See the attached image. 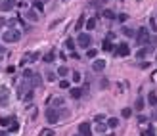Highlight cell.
<instances>
[{
	"instance_id": "1",
	"label": "cell",
	"mask_w": 157,
	"mask_h": 136,
	"mask_svg": "<svg viewBox=\"0 0 157 136\" xmlns=\"http://www.w3.org/2000/svg\"><path fill=\"white\" fill-rule=\"evenodd\" d=\"M136 42L140 46H153L155 44V39H149L148 29H138L136 31Z\"/></svg>"
},
{
	"instance_id": "2",
	"label": "cell",
	"mask_w": 157,
	"mask_h": 136,
	"mask_svg": "<svg viewBox=\"0 0 157 136\" xmlns=\"http://www.w3.org/2000/svg\"><path fill=\"white\" fill-rule=\"evenodd\" d=\"M19 39H21V31H17V29H8V31H4V35H2L4 42H17Z\"/></svg>"
},
{
	"instance_id": "3",
	"label": "cell",
	"mask_w": 157,
	"mask_h": 136,
	"mask_svg": "<svg viewBox=\"0 0 157 136\" xmlns=\"http://www.w3.org/2000/svg\"><path fill=\"white\" fill-rule=\"evenodd\" d=\"M77 44L81 46V48H86V50H88V46L92 44V39H90V35H88V33H81V35L77 37Z\"/></svg>"
},
{
	"instance_id": "4",
	"label": "cell",
	"mask_w": 157,
	"mask_h": 136,
	"mask_svg": "<svg viewBox=\"0 0 157 136\" xmlns=\"http://www.w3.org/2000/svg\"><path fill=\"white\" fill-rule=\"evenodd\" d=\"M46 119H48V123H58L60 121V113H58V109L56 107H48L46 109Z\"/></svg>"
},
{
	"instance_id": "5",
	"label": "cell",
	"mask_w": 157,
	"mask_h": 136,
	"mask_svg": "<svg viewBox=\"0 0 157 136\" xmlns=\"http://www.w3.org/2000/svg\"><path fill=\"white\" fill-rule=\"evenodd\" d=\"M115 54L121 56V58H126V56L130 54V46H128L126 42H121V44L117 46V50H115Z\"/></svg>"
},
{
	"instance_id": "6",
	"label": "cell",
	"mask_w": 157,
	"mask_h": 136,
	"mask_svg": "<svg viewBox=\"0 0 157 136\" xmlns=\"http://www.w3.org/2000/svg\"><path fill=\"white\" fill-rule=\"evenodd\" d=\"M78 134L81 136H92V128L88 123H81L78 125Z\"/></svg>"
},
{
	"instance_id": "7",
	"label": "cell",
	"mask_w": 157,
	"mask_h": 136,
	"mask_svg": "<svg viewBox=\"0 0 157 136\" xmlns=\"http://www.w3.org/2000/svg\"><path fill=\"white\" fill-rule=\"evenodd\" d=\"M152 52H153V46H144V48H140L138 52H136V58H138V60H144L146 56L152 54Z\"/></svg>"
},
{
	"instance_id": "8",
	"label": "cell",
	"mask_w": 157,
	"mask_h": 136,
	"mask_svg": "<svg viewBox=\"0 0 157 136\" xmlns=\"http://www.w3.org/2000/svg\"><path fill=\"white\" fill-rule=\"evenodd\" d=\"M8 102H10V94H8V90L6 88H0V105H8Z\"/></svg>"
},
{
	"instance_id": "9",
	"label": "cell",
	"mask_w": 157,
	"mask_h": 136,
	"mask_svg": "<svg viewBox=\"0 0 157 136\" xmlns=\"http://www.w3.org/2000/svg\"><path fill=\"white\" fill-rule=\"evenodd\" d=\"M13 6H16V0H4V2H0V10L10 12V10H13Z\"/></svg>"
},
{
	"instance_id": "10",
	"label": "cell",
	"mask_w": 157,
	"mask_h": 136,
	"mask_svg": "<svg viewBox=\"0 0 157 136\" xmlns=\"http://www.w3.org/2000/svg\"><path fill=\"white\" fill-rule=\"evenodd\" d=\"M92 69H94L96 73H100V71H104V69H105V61H104V60H96L94 63H92Z\"/></svg>"
},
{
	"instance_id": "11",
	"label": "cell",
	"mask_w": 157,
	"mask_h": 136,
	"mask_svg": "<svg viewBox=\"0 0 157 136\" xmlns=\"http://www.w3.org/2000/svg\"><path fill=\"white\" fill-rule=\"evenodd\" d=\"M148 104L152 107L157 105V94H155V92H149V94H148Z\"/></svg>"
},
{
	"instance_id": "12",
	"label": "cell",
	"mask_w": 157,
	"mask_h": 136,
	"mask_svg": "<svg viewBox=\"0 0 157 136\" xmlns=\"http://www.w3.org/2000/svg\"><path fill=\"white\" fill-rule=\"evenodd\" d=\"M31 84H33V86H40V84H42V79H40V75H38V73H33Z\"/></svg>"
},
{
	"instance_id": "13",
	"label": "cell",
	"mask_w": 157,
	"mask_h": 136,
	"mask_svg": "<svg viewBox=\"0 0 157 136\" xmlns=\"http://www.w3.org/2000/svg\"><path fill=\"white\" fill-rule=\"evenodd\" d=\"M82 88H71V92H69V94H71V98H75V100H78V98H81L82 96Z\"/></svg>"
},
{
	"instance_id": "14",
	"label": "cell",
	"mask_w": 157,
	"mask_h": 136,
	"mask_svg": "<svg viewBox=\"0 0 157 136\" xmlns=\"http://www.w3.org/2000/svg\"><path fill=\"white\" fill-rule=\"evenodd\" d=\"M121 33L125 35V37H128V39H132V37H136V33H134L132 29H128V27H123V29H121Z\"/></svg>"
},
{
	"instance_id": "15",
	"label": "cell",
	"mask_w": 157,
	"mask_h": 136,
	"mask_svg": "<svg viewBox=\"0 0 157 136\" xmlns=\"http://www.w3.org/2000/svg\"><path fill=\"white\" fill-rule=\"evenodd\" d=\"M144 98H138L136 100V104H134V109H136V111H142V109H144Z\"/></svg>"
},
{
	"instance_id": "16",
	"label": "cell",
	"mask_w": 157,
	"mask_h": 136,
	"mask_svg": "<svg viewBox=\"0 0 157 136\" xmlns=\"http://www.w3.org/2000/svg\"><path fill=\"white\" fill-rule=\"evenodd\" d=\"M108 127H109V128H115V127H119V119H117V117H111V119H108Z\"/></svg>"
},
{
	"instance_id": "17",
	"label": "cell",
	"mask_w": 157,
	"mask_h": 136,
	"mask_svg": "<svg viewBox=\"0 0 157 136\" xmlns=\"http://www.w3.org/2000/svg\"><path fill=\"white\" fill-rule=\"evenodd\" d=\"M84 23H86V21H84V16H81V17H78V19H77V25H75V31H81Z\"/></svg>"
},
{
	"instance_id": "18",
	"label": "cell",
	"mask_w": 157,
	"mask_h": 136,
	"mask_svg": "<svg viewBox=\"0 0 157 136\" xmlns=\"http://www.w3.org/2000/svg\"><path fill=\"white\" fill-rule=\"evenodd\" d=\"M54 58H56V52L52 50V52H48V54L44 56V61H46V63H52V61H54Z\"/></svg>"
},
{
	"instance_id": "19",
	"label": "cell",
	"mask_w": 157,
	"mask_h": 136,
	"mask_svg": "<svg viewBox=\"0 0 157 136\" xmlns=\"http://www.w3.org/2000/svg\"><path fill=\"white\" fill-rule=\"evenodd\" d=\"M65 48L73 52V50H75V40H73V39H67V40H65Z\"/></svg>"
},
{
	"instance_id": "20",
	"label": "cell",
	"mask_w": 157,
	"mask_h": 136,
	"mask_svg": "<svg viewBox=\"0 0 157 136\" xmlns=\"http://www.w3.org/2000/svg\"><path fill=\"white\" fill-rule=\"evenodd\" d=\"M121 115H123L125 119H128V117L132 115V109H130V107H123V111H121Z\"/></svg>"
},
{
	"instance_id": "21",
	"label": "cell",
	"mask_w": 157,
	"mask_h": 136,
	"mask_svg": "<svg viewBox=\"0 0 157 136\" xmlns=\"http://www.w3.org/2000/svg\"><path fill=\"white\" fill-rule=\"evenodd\" d=\"M94 27H96V17H92V19H88V21H86V29H88V31H92Z\"/></svg>"
},
{
	"instance_id": "22",
	"label": "cell",
	"mask_w": 157,
	"mask_h": 136,
	"mask_svg": "<svg viewBox=\"0 0 157 136\" xmlns=\"http://www.w3.org/2000/svg\"><path fill=\"white\" fill-rule=\"evenodd\" d=\"M31 79H33V71L31 69H25L23 71V81H31Z\"/></svg>"
},
{
	"instance_id": "23",
	"label": "cell",
	"mask_w": 157,
	"mask_h": 136,
	"mask_svg": "<svg viewBox=\"0 0 157 136\" xmlns=\"http://www.w3.org/2000/svg\"><path fill=\"white\" fill-rule=\"evenodd\" d=\"M104 50H105V52H111V50H113V44L109 42V39L104 40Z\"/></svg>"
},
{
	"instance_id": "24",
	"label": "cell",
	"mask_w": 157,
	"mask_h": 136,
	"mask_svg": "<svg viewBox=\"0 0 157 136\" xmlns=\"http://www.w3.org/2000/svg\"><path fill=\"white\" fill-rule=\"evenodd\" d=\"M67 73H69V69H67L65 65H61V67L58 69V75H60V77H67Z\"/></svg>"
},
{
	"instance_id": "25",
	"label": "cell",
	"mask_w": 157,
	"mask_h": 136,
	"mask_svg": "<svg viewBox=\"0 0 157 136\" xmlns=\"http://www.w3.org/2000/svg\"><path fill=\"white\" fill-rule=\"evenodd\" d=\"M142 136H155L153 127H149V128H146V130H142Z\"/></svg>"
},
{
	"instance_id": "26",
	"label": "cell",
	"mask_w": 157,
	"mask_h": 136,
	"mask_svg": "<svg viewBox=\"0 0 157 136\" xmlns=\"http://www.w3.org/2000/svg\"><path fill=\"white\" fill-rule=\"evenodd\" d=\"M46 81H50V83L56 81V73H54V71H46Z\"/></svg>"
},
{
	"instance_id": "27",
	"label": "cell",
	"mask_w": 157,
	"mask_h": 136,
	"mask_svg": "<svg viewBox=\"0 0 157 136\" xmlns=\"http://www.w3.org/2000/svg\"><path fill=\"white\" fill-rule=\"evenodd\" d=\"M25 16H27V17H29L31 21H37V19H38V16H37V12H33V10H31V12H27V13H25Z\"/></svg>"
},
{
	"instance_id": "28",
	"label": "cell",
	"mask_w": 157,
	"mask_h": 136,
	"mask_svg": "<svg viewBox=\"0 0 157 136\" xmlns=\"http://www.w3.org/2000/svg\"><path fill=\"white\" fill-rule=\"evenodd\" d=\"M58 105H63V98H54L52 100V107H58Z\"/></svg>"
},
{
	"instance_id": "29",
	"label": "cell",
	"mask_w": 157,
	"mask_h": 136,
	"mask_svg": "<svg viewBox=\"0 0 157 136\" xmlns=\"http://www.w3.org/2000/svg\"><path fill=\"white\" fill-rule=\"evenodd\" d=\"M25 60H31V61H37L38 60V52H33V54H27Z\"/></svg>"
},
{
	"instance_id": "30",
	"label": "cell",
	"mask_w": 157,
	"mask_h": 136,
	"mask_svg": "<svg viewBox=\"0 0 157 136\" xmlns=\"http://www.w3.org/2000/svg\"><path fill=\"white\" fill-rule=\"evenodd\" d=\"M104 17H108V19H115V13H113L111 10H104Z\"/></svg>"
},
{
	"instance_id": "31",
	"label": "cell",
	"mask_w": 157,
	"mask_h": 136,
	"mask_svg": "<svg viewBox=\"0 0 157 136\" xmlns=\"http://www.w3.org/2000/svg\"><path fill=\"white\" fill-rule=\"evenodd\" d=\"M33 6H35V10H38V12H42V10H44V4H42V2H37V0L33 2Z\"/></svg>"
},
{
	"instance_id": "32",
	"label": "cell",
	"mask_w": 157,
	"mask_h": 136,
	"mask_svg": "<svg viewBox=\"0 0 157 136\" xmlns=\"http://www.w3.org/2000/svg\"><path fill=\"white\" fill-rule=\"evenodd\" d=\"M12 121H13V119H8V117H2V119H0V125H2V127H8V125L12 123Z\"/></svg>"
},
{
	"instance_id": "33",
	"label": "cell",
	"mask_w": 157,
	"mask_h": 136,
	"mask_svg": "<svg viewBox=\"0 0 157 136\" xmlns=\"http://www.w3.org/2000/svg\"><path fill=\"white\" fill-rule=\"evenodd\" d=\"M96 54H98V52H96L94 48H88V50H86V56H88V58H96Z\"/></svg>"
},
{
	"instance_id": "34",
	"label": "cell",
	"mask_w": 157,
	"mask_h": 136,
	"mask_svg": "<svg viewBox=\"0 0 157 136\" xmlns=\"http://www.w3.org/2000/svg\"><path fill=\"white\" fill-rule=\"evenodd\" d=\"M81 79H82L81 73H78V71H73V81H75V83H81Z\"/></svg>"
},
{
	"instance_id": "35",
	"label": "cell",
	"mask_w": 157,
	"mask_h": 136,
	"mask_svg": "<svg viewBox=\"0 0 157 136\" xmlns=\"http://www.w3.org/2000/svg\"><path fill=\"white\" fill-rule=\"evenodd\" d=\"M105 128H108L105 123H98V132H105Z\"/></svg>"
},
{
	"instance_id": "36",
	"label": "cell",
	"mask_w": 157,
	"mask_h": 136,
	"mask_svg": "<svg viewBox=\"0 0 157 136\" xmlns=\"http://www.w3.org/2000/svg\"><path fill=\"white\" fill-rule=\"evenodd\" d=\"M17 128H19V125L16 123V121H12V125H10V130H12V132H16Z\"/></svg>"
},
{
	"instance_id": "37",
	"label": "cell",
	"mask_w": 157,
	"mask_h": 136,
	"mask_svg": "<svg viewBox=\"0 0 157 136\" xmlns=\"http://www.w3.org/2000/svg\"><path fill=\"white\" fill-rule=\"evenodd\" d=\"M23 100H25V102H31V100H33V90H31V92H27V94L23 96Z\"/></svg>"
},
{
	"instance_id": "38",
	"label": "cell",
	"mask_w": 157,
	"mask_h": 136,
	"mask_svg": "<svg viewBox=\"0 0 157 136\" xmlns=\"http://www.w3.org/2000/svg\"><path fill=\"white\" fill-rule=\"evenodd\" d=\"M60 86H61V88H69V81H65V79H63V81H60Z\"/></svg>"
},
{
	"instance_id": "39",
	"label": "cell",
	"mask_w": 157,
	"mask_h": 136,
	"mask_svg": "<svg viewBox=\"0 0 157 136\" xmlns=\"http://www.w3.org/2000/svg\"><path fill=\"white\" fill-rule=\"evenodd\" d=\"M40 136H54V130H42Z\"/></svg>"
},
{
	"instance_id": "40",
	"label": "cell",
	"mask_w": 157,
	"mask_h": 136,
	"mask_svg": "<svg viewBox=\"0 0 157 136\" xmlns=\"http://www.w3.org/2000/svg\"><path fill=\"white\" fill-rule=\"evenodd\" d=\"M126 17H128L126 13H119V21H126Z\"/></svg>"
},
{
	"instance_id": "41",
	"label": "cell",
	"mask_w": 157,
	"mask_h": 136,
	"mask_svg": "<svg viewBox=\"0 0 157 136\" xmlns=\"http://www.w3.org/2000/svg\"><path fill=\"white\" fill-rule=\"evenodd\" d=\"M104 119H105L104 115H96V119H94V121H96V123H102V121H104Z\"/></svg>"
},
{
	"instance_id": "42",
	"label": "cell",
	"mask_w": 157,
	"mask_h": 136,
	"mask_svg": "<svg viewBox=\"0 0 157 136\" xmlns=\"http://www.w3.org/2000/svg\"><path fill=\"white\" fill-rule=\"evenodd\" d=\"M149 27H152V29L155 31V19H149Z\"/></svg>"
},
{
	"instance_id": "43",
	"label": "cell",
	"mask_w": 157,
	"mask_h": 136,
	"mask_svg": "<svg viewBox=\"0 0 157 136\" xmlns=\"http://www.w3.org/2000/svg\"><path fill=\"white\" fill-rule=\"evenodd\" d=\"M138 121H140V123H146V121H148V117H144V115H140V117H138Z\"/></svg>"
},
{
	"instance_id": "44",
	"label": "cell",
	"mask_w": 157,
	"mask_h": 136,
	"mask_svg": "<svg viewBox=\"0 0 157 136\" xmlns=\"http://www.w3.org/2000/svg\"><path fill=\"white\" fill-rule=\"evenodd\" d=\"M4 25H6V19H4V17H0V27H4Z\"/></svg>"
},
{
	"instance_id": "45",
	"label": "cell",
	"mask_w": 157,
	"mask_h": 136,
	"mask_svg": "<svg viewBox=\"0 0 157 136\" xmlns=\"http://www.w3.org/2000/svg\"><path fill=\"white\" fill-rule=\"evenodd\" d=\"M4 54H6V48H4V46H0V56H4Z\"/></svg>"
},
{
	"instance_id": "46",
	"label": "cell",
	"mask_w": 157,
	"mask_h": 136,
	"mask_svg": "<svg viewBox=\"0 0 157 136\" xmlns=\"http://www.w3.org/2000/svg\"><path fill=\"white\" fill-rule=\"evenodd\" d=\"M153 119H155V121H157V111H155V113H153Z\"/></svg>"
},
{
	"instance_id": "47",
	"label": "cell",
	"mask_w": 157,
	"mask_h": 136,
	"mask_svg": "<svg viewBox=\"0 0 157 136\" xmlns=\"http://www.w3.org/2000/svg\"><path fill=\"white\" fill-rule=\"evenodd\" d=\"M0 136H6V132H2V130H0Z\"/></svg>"
},
{
	"instance_id": "48",
	"label": "cell",
	"mask_w": 157,
	"mask_h": 136,
	"mask_svg": "<svg viewBox=\"0 0 157 136\" xmlns=\"http://www.w3.org/2000/svg\"><path fill=\"white\" fill-rule=\"evenodd\" d=\"M42 2H46V0H42Z\"/></svg>"
},
{
	"instance_id": "49",
	"label": "cell",
	"mask_w": 157,
	"mask_h": 136,
	"mask_svg": "<svg viewBox=\"0 0 157 136\" xmlns=\"http://www.w3.org/2000/svg\"><path fill=\"white\" fill-rule=\"evenodd\" d=\"M77 136H81V134H77Z\"/></svg>"
}]
</instances>
